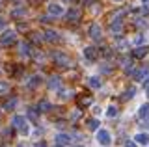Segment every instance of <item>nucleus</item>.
<instances>
[{
	"instance_id": "412c9836",
	"label": "nucleus",
	"mask_w": 149,
	"mask_h": 147,
	"mask_svg": "<svg viewBox=\"0 0 149 147\" xmlns=\"http://www.w3.org/2000/svg\"><path fill=\"white\" fill-rule=\"evenodd\" d=\"M6 93H9V84L0 80V95H6Z\"/></svg>"
},
{
	"instance_id": "5701e85b",
	"label": "nucleus",
	"mask_w": 149,
	"mask_h": 147,
	"mask_svg": "<svg viewBox=\"0 0 149 147\" xmlns=\"http://www.w3.org/2000/svg\"><path fill=\"white\" fill-rule=\"evenodd\" d=\"M146 75H147V69H140L138 73H134V80H142V78H146Z\"/></svg>"
},
{
	"instance_id": "f704fd0d",
	"label": "nucleus",
	"mask_w": 149,
	"mask_h": 147,
	"mask_svg": "<svg viewBox=\"0 0 149 147\" xmlns=\"http://www.w3.org/2000/svg\"><path fill=\"white\" fill-rule=\"evenodd\" d=\"M60 97H62V99H67V97H71V95H69V91L62 89V95H60Z\"/></svg>"
},
{
	"instance_id": "a211bd4d",
	"label": "nucleus",
	"mask_w": 149,
	"mask_h": 147,
	"mask_svg": "<svg viewBox=\"0 0 149 147\" xmlns=\"http://www.w3.org/2000/svg\"><path fill=\"white\" fill-rule=\"evenodd\" d=\"M121 30H123L121 22H112V24H110V32H112V34H121Z\"/></svg>"
},
{
	"instance_id": "6ab92c4d",
	"label": "nucleus",
	"mask_w": 149,
	"mask_h": 147,
	"mask_svg": "<svg viewBox=\"0 0 149 147\" xmlns=\"http://www.w3.org/2000/svg\"><path fill=\"white\" fill-rule=\"evenodd\" d=\"M49 88H50V89H58V88H60V78H58V76H52V78H50Z\"/></svg>"
},
{
	"instance_id": "393cba45",
	"label": "nucleus",
	"mask_w": 149,
	"mask_h": 147,
	"mask_svg": "<svg viewBox=\"0 0 149 147\" xmlns=\"http://www.w3.org/2000/svg\"><path fill=\"white\" fill-rule=\"evenodd\" d=\"M15 104H17V99H11V101H8V103L4 104V110H13V108H15Z\"/></svg>"
},
{
	"instance_id": "4be33fe9",
	"label": "nucleus",
	"mask_w": 149,
	"mask_h": 147,
	"mask_svg": "<svg viewBox=\"0 0 149 147\" xmlns=\"http://www.w3.org/2000/svg\"><path fill=\"white\" fill-rule=\"evenodd\" d=\"M28 117H30L34 123H37V121H39V116H37V112H36L34 108H30V110H28Z\"/></svg>"
},
{
	"instance_id": "f257e3e1",
	"label": "nucleus",
	"mask_w": 149,
	"mask_h": 147,
	"mask_svg": "<svg viewBox=\"0 0 149 147\" xmlns=\"http://www.w3.org/2000/svg\"><path fill=\"white\" fill-rule=\"evenodd\" d=\"M11 125H13V128H17L19 132H22V134H28V132H30V127H28V119H26L24 116H13Z\"/></svg>"
},
{
	"instance_id": "6e6552de",
	"label": "nucleus",
	"mask_w": 149,
	"mask_h": 147,
	"mask_svg": "<svg viewBox=\"0 0 149 147\" xmlns=\"http://www.w3.org/2000/svg\"><path fill=\"white\" fill-rule=\"evenodd\" d=\"M65 17H67V21H71V22H78L80 21V11L78 10H69L65 13Z\"/></svg>"
},
{
	"instance_id": "f8f14e48",
	"label": "nucleus",
	"mask_w": 149,
	"mask_h": 147,
	"mask_svg": "<svg viewBox=\"0 0 149 147\" xmlns=\"http://www.w3.org/2000/svg\"><path fill=\"white\" fill-rule=\"evenodd\" d=\"M88 86L93 88V89H99L101 86H102V82H101L99 76H91V78H88Z\"/></svg>"
},
{
	"instance_id": "f03ea898",
	"label": "nucleus",
	"mask_w": 149,
	"mask_h": 147,
	"mask_svg": "<svg viewBox=\"0 0 149 147\" xmlns=\"http://www.w3.org/2000/svg\"><path fill=\"white\" fill-rule=\"evenodd\" d=\"M52 60H54L56 65H60V67H69V65H71V58H69L65 52H62V50L52 52Z\"/></svg>"
},
{
	"instance_id": "ea45409f",
	"label": "nucleus",
	"mask_w": 149,
	"mask_h": 147,
	"mask_svg": "<svg viewBox=\"0 0 149 147\" xmlns=\"http://www.w3.org/2000/svg\"><path fill=\"white\" fill-rule=\"evenodd\" d=\"M84 2V6H90V4H93V0H82Z\"/></svg>"
},
{
	"instance_id": "4c0bfd02",
	"label": "nucleus",
	"mask_w": 149,
	"mask_h": 147,
	"mask_svg": "<svg viewBox=\"0 0 149 147\" xmlns=\"http://www.w3.org/2000/svg\"><path fill=\"white\" fill-rule=\"evenodd\" d=\"M125 147H136V144H134V141H127V144H125Z\"/></svg>"
},
{
	"instance_id": "58836bf2",
	"label": "nucleus",
	"mask_w": 149,
	"mask_h": 147,
	"mask_svg": "<svg viewBox=\"0 0 149 147\" xmlns=\"http://www.w3.org/2000/svg\"><path fill=\"white\" fill-rule=\"evenodd\" d=\"M34 147H47V144H45V141H39V144H36Z\"/></svg>"
},
{
	"instance_id": "9d476101",
	"label": "nucleus",
	"mask_w": 149,
	"mask_h": 147,
	"mask_svg": "<svg viewBox=\"0 0 149 147\" xmlns=\"http://www.w3.org/2000/svg\"><path fill=\"white\" fill-rule=\"evenodd\" d=\"M41 84H43V78H41L39 75H36V76H32V78H30V82H28V88L36 89V88H39Z\"/></svg>"
},
{
	"instance_id": "7ed1b4c3",
	"label": "nucleus",
	"mask_w": 149,
	"mask_h": 147,
	"mask_svg": "<svg viewBox=\"0 0 149 147\" xmlns=\"http://www.w3.org/2000/svg\"><path fill=\"white\" fill-rule=\"evenodd\" d=\"M15 41H17V34L13 30H8L0 35V45H2V47H9V45H13Z\"/></svg>"
},
{
	"instance_id": "2f4dec72",
	"label": "nucleus",
	"mask_w": 149,
	"mask_h": 147,
	"mask_svg": "<svg viewBox=\"0 0 149 147\" xmlns=\"http://www.w3.org/2000/svg\"><path fill=\"white\" fill-rule=\"evenodd\" d=\"M136 26H140V28H146V26H147V21L138 19V21H136Z\"/></svg>"
},
{
	"instance_id": "c756f323",
	"label": "nucleus",
	"mask_w": 149,
	"mask_h": 147,
	"mask_svg": "<svg viewBox=\"0 0 149 147\" xmlns=\"http://www.w3.org/2000/svg\"><path fill=\"white\" fill-rule=\"evenodd\" d=\"M106 114H108V117H116V116H118V108H116V106H110Z\"/></svg>"
},
{
	"instance_id": "a878e982",
	"label": "nucleus",
	"mask_w": 149,
	"mask_h": 147,
	"mask_svg": "<svg viewBox=\"0 0 149 147\" xmlns=\"http://www.w3.org/2000/svg\"><path fill=\"white\" fill-rule=\"evenodd\" d=\"M118 49H119V50H125V49H129V41H125V39H119V41H118Z\"/></svg>"
},
{
	"instance_id": "473e14b6",
	"label": "nucleus",
	"mask_w": 149,
	"mask_h": 147,
	"mask_svg": "<svg viewBox=\"0 0 149 147\" xmlns=\"http://www.w3.org/2000/svg\"><path fill=\"white\" fill-rule=\"evenodd\" d=\"M143 89H146V93L149 95V78H146V82H143Z\"/></svg>"
},
{
	"instance_id": "b1692460",
	"label": "nucleus",
	"mask_w": 149,
	"mask_h": 147,
	"mask_svg": "<svg viewBox=\"0 0 149 147\" xmlns=\"http://www.w3.org/2000/svg\"><path fill=\"white\" fill-rule=\"evenodd\" d=\"M19 52L24 54V56H28V54H30V50H28V45H26V43H21V45H19Z\"/></svg>"
},
{
	"instance_id": "2eb2a0df",
	"label": "nucleus",
	"mask_w": 149,
	"mask_h": 147,
	"mask_svg": "<svg viewBox=\"0 0 149 147\" xmlns=\"http://www.w3.org/2000/svg\"><path fill=\"white\" fill-rule=\"evenodd\" d=\"M134 140H136L138 144H142V145H147L149 144V134H146V132H140V134H136Z\"/></svg>"
},
{
	"instance_id": "4468645a",
	"label": "nucleus",
	"mask_w": 149,
	"mask_h": 147,
	"mask_svg": "<svg viewBox=\"0 0 149 147\" xmlns=\"http://www.w3.org/2000/svg\"><path fill=\"white\" fill-rule=\"evenodd\" d=\"M138 116H140V119H149V104H142L140 106Z\"/></svg>"
},
{
	"instance_id": "a19ab883",
	"label": "nucleus",
	"mask_w": 149,
	"mask_h": 147,
	"mask_svg": "<svg viewBox=\"0 0 149 147\" xmlns=\"http://www.w3.org/2000/svg\"><path fill=\"white\" fill-rule=\"evenodd\" d=\"M114 2H123V0H114Z\"/></svg>"
},
{
	"instance_id": "c9c22d12",
	"label": "nucleus",
	"mask_w": 149,
	"mask_h": 147,
	"mask_svg": "<svg viewBox=\"0 0 149 147\" xmlns=\"http://www.w3.org/2000/svg\"><path fill=\"white\" fill-rule=\"evenodd\" d=\"M19 30H21V32H26L28 30V24H22V22H21V24H19Z\"/></svg>"
},
{
	"instance_id": "c85d7f7f",
	"label": "nucleus",
	"mask_w": 149,
	"mask_h": 147,
	"mask_svg": "<svg viewBox=\"0 0 149 147\" xmlns=\"http://www.w3.org/2000/svg\"><path fill=\"white\" fill-rule=\"evenodd\" d=\"M22 15H26V10H24V8H22V10H15V11L11 13V17H15V19H17V17H22Z\"/></svg>"
},
{
	"instance_id": "e433bc0d",
	"label": "nucleus",
	"mask_w": 149,
	"mask_h": 147,
	"mask_svg": "<svg viewBox=\"0 0 149 147\" xmlns=\"http://www.w3.org/2000/svg\"><path fill=\"white\" fill-rule=\"evenodd\" d=\"M56 127H58V128H63L65 127V121H56Z\"/></svg>"
},
{
	"instance_id": "0eeeda50",
	"label": "nucleus",
	"mask_w": 149,
	"mask_h": 147,
	"mask_svg": "<svg viewBox=\"0 0 149 147\" xmlns=\"http://www.w3.org/2000/svg\"><path fill=\"white\" fill-rule=\"evenodd\" d=\"M49 13L54 17H62L63 15V8L60 4H49Z\"/></svg>"
},
{
	"instance_id": "423d86ee",
	"label": "nucleus",
	"mask_w": 149,
	"mask_h": 147,
	"mask_svg": "<svg viewBox=\"0 0 149 147\" xmlns=\"http://www.w3.org/2000/svg\"><path fill=\"white\" fill-rule=\"evenodd\" d=\"M84 58L90 60V62H93V60L99 58V50H95L93 47H86V49H84Z\"/></svg>"
},
{
	"instance_id": "79ce46f5",
	"label": "nucleus",
	"mask_w": 149,
	"mask_h": 147,
	"mask_svg": "<svg viewBox=\"0 0 149 147\" xmlns=\"http://www.w3.org/2000/svg\"><path fill=\"white\" fill-rule=\"evenodd\" d=\"M142 2H143V4H146V2H149V0H142Z\"/></svg>"
},
{
	"instance_id": "cd10ccee",
	"label": "nucleus",
	"mask_w": 149,
	"mask_h": 147,
	"mask_svg": "<svg viewBox=\"0 0 149 147\" xmlns=\"http://www.w3.org/2000/svg\"><path fill=\"white\" fill-rule=\"evenodd\" d=\"M32 41H34V43H41V41H43V35H41V34H37V32H36V34H32V37H30Z\"/></svg>"
},
{
	"instance_id": "20e7f679",
	"label": "nucleus",
	"mask_w": 149,
	"mask_h": 147,
	"mask_svg": "<svg viewBox=\"0 0 149 147\" xmlns=\"http://www.w3.org/2000/svg\"><path fill=\"white\" fill-rule=\"evenodd\" d=\"M110 140H112V138H110L108 130H104V128L99 130V128H97V141H99L101 145H110Z\"/></svg>"
},
{
	"instance_id": "39448f33",
	"label": "nucleus",
	"mask_w": 149,
	"mask_h": 147,
	"mask_svg": "<svg viewBox=\"0 0 149 147\" xmlns=\"http://www.w3.org/2000/svg\"><path fill=\"white\" fill-rule=\"evenodd\" d=\"M90 37H93L95 41H101L102 39V30L97 22H91L90 24Z\"/></svg>"
},
{
	"instance_id": "f3484780",
	"label": "nucleus",
	"mask_w": 149,
	"mask_h": 147,
	"mask_svg": "<svg viewBox=\"0 0 149 147\" xmlns=\"http://www.w3.org/2000/svg\"><path fill=\"white\" fill-rule=\"evenodd\" d=\"M77 103H78V106H90V104H91V97H78L77 99Z\"/></svg>"
},
{
	"instance_id": "dca6fc26",
	"label": "nucleus",
	"mask_w": 149,
	"mask_h": 147,
	"mask_svg": "<svg viewBox=\"0 0 149 147\" xmlns=\"http://www.w3.org/2000/svg\"><path fill=\"white\" fill-rule=\"evenodd\" d=\"M147 52H149V49H146V47H138V49L132 52V56H134V58H143Z\"/></svg>"
},
{
	"instance_id": "7c9ffc66",
	"label": "nucleus",
	"mask_w": 149,
	"mask_h": 147,
	"mask_svg": "<svg viewBox=\"0 0 149 147\" xmlns=\"http://www.w3.org/2000/svg\"><path fill=\"white\" fill-rule=\"evenodd\" d=\"M110 71H112L110 63H102V65H101V73H110Z\"/></svg>"
},
{
	"instance_id": "bb28decb",
	"label": "nucleus",
	"mask_w": 149,
	"mask_h": 147,
	"mask_svg": "<svg viewBox=\"0 0 149 147\" xmlns=\"http://www.w3.org/2000/svg\"><path fill=\"white\" fill-rule=\"evenodd\" d=\"M134 97V88H130L125 91V95H123V101H129V99H132Z\"/></svg>"
},
{
	"instance_id": "72a5a7b5",
	"label": "nucleus",
	"mask_w": 149,
	"mask_h": 147,
	"mask_svg": "<svg viewBox=\"0 0 149 147\" xmlns=\"http://www.w3.org/2000/svg\"><path fill=\"white\" fill-rule=\"evenodd\" d=\"M4 28H6V19L0 17V30H4Z\"/></svg>"
},
{
	"instance_id": "1a4fd4ad",
	"label": "nucleus",
	"mask_w": 149,
	"mask_h": 147,
	"mask_svg": "<svg viewBox=\"0 0 149 147\" xmlns=\"http://www.w3.org/2000/svg\"><path fill=\"white\" fill-rule=\"evenodd\" d=\"M45 41H49V43H56V41L60 39V35H58V32H54V30H47V34H45Z\"/></svg>"
},
{
	"instance_id": "37998d69",
	"label": "nucleus",
	"mask_w": 149,
	"mask_h": 147,
	"mask_svg": "<svg viewBox=\"0 0 149 147\" xmlns=\"http://www.w3.org/2000/svg\"><path fill=\"white\" fill-rule=\"evenodd\" d=\"M77 147H84V145H77Z\"/></svg>"
},
{
	"instance_id": "aec40b11",
	"label": "nucleus",
	"mask_w": 149,
	"mask_h": 147,
	"mask_svg": "<svg viewBox=\"0 0 149 147\" xmlns=\"http://www.w3.org/2000/svg\"><path fill=\"white\" fill-rule=\"evenodd\" d=\"M88 128H90V130H97V128H99V121H97V119H88Z\"/></svg>"
},
{
	"instance_id": "9b49d317",
	"label": "nucleus",
	"mask_w": 149,
	"mask_h": 147,
	"mask_svg": "<svg viewBox=\"0 0 149 147\" xmlns=\"http://www.w3.org/2000/svg\"><path fill=\"white\" fill-rule=\"evenodd\" d=\"M56 144L58 145H69V141H71V138H69V134H56Z\"/></svg>"
},
{
	"instance_id": "ddd939ff",
	"label": "nucleus",
	"mask_w": 149,
	"mask_h": 147,
	"mask_svg": "<svg viewBox=\"0 0 149 147\" xmlns=\"http://www.w3.org/2000/svg\"><path fill=\"white\" fill-rule=\"evenodd\" d=\"M37 110H39V112H49V110H52V106H50V103L47 99H41L39 103H37Z\"/></svg>"
}]
</instances>
